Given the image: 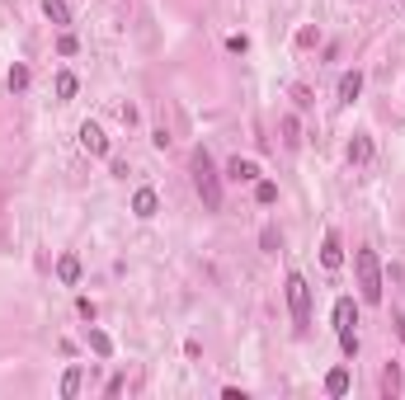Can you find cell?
<instances>
[{
	"label": "cell",
	"instance_id": "obj_7",
	"mask_svg": "<svg viewBox=\"0 0 405 400\" xmlns=\"http://www.w3.org/2000/svg\"><path fill=\"white\" fill-rule=\"evenodd\" d=\"M132 212L141 217V221H151V217L161 212V198H156V188H137V198H132Z\"/></svg>",
	"mask_w": 405,
	"mask_h": 400
},
{
	"label": "cell",
	"instance_id": "obj_4",
	"mask_svg": "<svg viewBox=\"0 0 405 400\" xmlns=\"http://www.w3.org/2000/svg\"><path fill=\"white\" fill-rule=\"evenodd\" d=\"M81 146L90 151V156H108V137L99 123H81Z\"/></svg>",
	"mask_w": 405,
	"mask_h": 400
},
{
	"label": "cell",
	"instance_id": "obj_19",
	"mask_svg": "<svg viewBox=\"0 0 405 400\" xmlns=\"http://www.w3.org/2000/svg\"><path fill=\"white\" fill-rule=\"evenodd\" d=\"M57 52H61V57H71V52H81V43H76L71 33H61V43H57Z\"/></svg>",
	"mask_w": 405,
	"mask_h": 400
},
{
	"label": "cell",
	"instance_id": "obj_15",
	"mask_svg": "<svg viewBox=\"0 0 405 400\" xmlns=\"http://www.w3.org/2000/svg\"><path fill=\"white\" fill-rule=\"evenodd\" d=\"M90 348H95L99 358H108V353H113V339H108L104 330H90Z\"/></svg>",
	"mask_w": 405,
	"mask_h": 400
},
{
	"label": "cell",
	"instance_id": "obj_18",
	"mask_svg": "<svg viewBox=\"0 0 405 400\" xmlns=\"http://www.w3.org/2000/svg\"><path fill=\"white\" fill-rule=\"evenodd\" d=\"M10 90H28V66H10Z\"/></svg>",
	"mask_w": 405,
	"mask_h": 400
},
{
	"label": "cell",
	"instance_id": "obj_3",
	"mask_svg": "<svg viewBox=\"0 0 405 400\" xmlns=\"http://www.w3.org/2000/svg\"><path fill=\"white\" fill-rule=\"evenodd\" d=\"M288 311H293V325L306 330L311 325V288L302 273H288Z\"/></svg>",
	"mask_w": 405,
	"mask_h": 400
},
{
	"label": "cell",
	"instance_id": "obj_14",
	"mask_svg": "<svg viewBox=\"0 0 405 400\" xmlns=\"http://www.w3.org/2000/svg\"><path fill=\"white\" fill-rule=\"evenodd\" d=\"M255 198H259V208H273V203H278V184H269V179H255Z\"/></svg>",
	"mask_w": 405,
	"mask_h": 400
},
{
	"label": "cell",
	"instance_id": "obj_2",
	"mask_svg": "<svg viewBox=\"0 0 405 400\" xmlns=\"http://www.w3.org/2000/svg\"><path fill=\"white\" fill-rule=\"evenodd\" d=\"M353 273H358V297L368 301V306H377L382 301V264L373 250H358L353 254Z\"/></svg>",
	"mask_w": 405,
	"mask_h": 400
},
{
	"label": "cell",
	"instance_id": "obj_1",
	"mask_svg": "<svg viewBox=\"0 0 405 400\" xmlns=\"http://www.w3.org/2000/svg\"><path fill=\"white\" fill-rule=\"evenodd\" d=\"M193 188H198V198H203V208H208V212L221 208V174H217L208 146H193Z\"/></svg>",
	"mask_w": 405,
	"mask_h": 400
},
{
	"label": "cell",
	"instance_id": "obj_16",
	"mask_svg": "<svg viewBox=\"0 0 405 400\" xmlns=\"http://www.w3.org/2000/svg\"><path fill=\"white\" fill-rule=\"evenodd\" d=\"M76 90H81V85H76V76H71V71H61V76H57V99H71Z\"/></svg>",
	"mask_w": 405,
	"mask_h": 400
},
{
	"label": "cell",
	"instance_id": "obj_8",
	"mask_svg": "<svg viewBox=\"0 0 405 400\" xmlns=\"http://www.w3.org/2000/svg\"><path fill=\"white\" fill-rule=\"evenodd\" d=\"M226 179H236V184H255V179H259V165H255V160H231V165H226Z\"/></svg>",
	"mask_w": 405,
	"mask_h": 400
},
{
	"label": "cell",
	"instance_id": "obj_11",
	"mask_svg": "<svg viewBox=\"0 0 405 400\" xmlns=\"http://www.w3.org/2000/svg\"><path fill=\"white\" fill-rule=\"evenodd\" d=\"M368 156H373V141H368V132H353V141H349V160H353V165H363Z\"/></svg>",
	"mask_w": 405,
	"mask_h": 400
},
{
	"label": "cell",
	"instance_id": "obj_9",
	"mask_svg": "<svg viewBox=\"0 0 405 400\" xmlns=\"http://www.w3.org/2000/svg\"><path fill=\"white\" fill-rule=\"evenodd\" d=\"M358 94H363V71H344V76H339V99L353 104Z\"/></svg>",
	"mask_w": 405,
	"mask_h": 400
},
{
	"label": "cell",
	"instance_id": "obj_17",
	"mask_svg": "<svg viewBox=\"0 0 405 400\" xmlns=\"http://www.w3.org/2000/svg\"><path fill=\"white\" fill-rule=\"evenodd\" d=\"M76 391H81V368H66V377H61V396L71 400Z\"/></svg>",
	"mask_w": 405,
	"mask_h": 400
},
{
	"label": "cell",
	"instance_id": "obj_5",
	"mask_svg": "<svg viewBox=\"0 0 405 400\" xmlns=\"http://www.w3.org/2000/svg\"><path fill=\"white\" fill-rule=\"evenodd\" d=\"M321 264L335 273V268H344V245H339V236L335 231H325V245H321Z\"/></svg>",
	"mask_w": 405,
	"mask_h": 400
},
{
	"label": "cell",
	"instance_id": "obj_13",
	"mask_svg": "<svg viewBox=\"0 0 405 400\" xmlns=\"http://www.w3.org/2000/svg\"><path fill=\"white\" fill-rule=\"evenodd\" d=\"M43 14H48L52 24H71V10H66V0H43Z\"/></svg>",
	"mask_w": 405,
	"mask_h": 400
},
{
	"label": "cell",
	"instance_id": "obj_21",
	"mask_svg": "<svg viewBox=\"0 0 405 400\" xmlns=\"http://www.w3.org/2000/svg\"><path fill=\"white\" fill-rule=\"evenodd\" d=\"M339 348L353 358V353H358V334H339Z\"/></svg>",
	"mask_w": 405,
	"mask_h": 400
},
{
	"label": "cell",
	"instance_id": "obj_10",
	"mask_svg": "<svg viewBox=\"0 0 405 400\" xmlns=\"http://www.w3.org/2000/svg\"><path fill=\"white\" fill-rule=\"evenodd\" d=\"M57 278H61L66 288H76V283H81V259H76V254H61V259H57Z\"/></svg>",
	"mask_w": 405,
	"mask_h": 400
},
{
	"label": "cell",
	"instance_id": "obj_6",
	"mask_svg": "<svg viewBox=\"0 0 405 400\" xmlns=\"http://www.w3.org/2000/svg\"><path fill=\"white\" fill-rule=\"evenodd\" d=\"M353 325H358L353 297H339V301H335V330H339V334H353Z\"/></svg>",
	"mask_w": 405,
	"mask_h": 400
},
{
	"label": "cell",
	"instance_id": "obj_20",
	"mask_svg": "<svg viewBox=\"0 0 405 400\" xmlns=\"http://www.w3.org/2000/svg\"><path fill=\"white\" fill-rule=\"evenodd\" d=\"M259 245H264L269 254H278V231H273V226H264V236H259Z\"/></svg>",
	"mask_w": 405,
	"mask_h": 400
},
{
	"label": "cell",
	"instance_id": "obj_12",
	"mask_svg": "<svg viewBox=\"0 0 405 400\" xmlns=\"http://www.w3.org/2000/svg\"><path fill=\"white\" fill-rule=\"evenodd\" d=\"M325 391H330V396H349V372H344V368H335V372L325 377Z\"/></svg>",
	"mask_w": 405,
	"mask_h": 400
}]
</instances>
